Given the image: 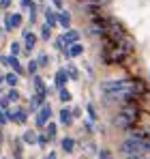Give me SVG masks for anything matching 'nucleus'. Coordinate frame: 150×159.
<instances>
[{
	"label": "nucleus",
	"instance_id": "5701e85b",
	"mask_svg": "<svg viewBox=\"0 0 150 159\" xmlns=\"http://www.w3.org/2000/svg\"><path fill=\"white\" fill-rule=\"evenodd\" d=\"M13 120H17V123H26V112L15 110V118H13Z\"/></svg>",
	"mask_w": 150,
	"mask_h": 159
},
{
	"label": "nucleus",
	"instance_id": "7ed1b4c3",
	"mask_svg": "<svg viewBox=\"0 0 150 159\" xmlns=\"http://www.w3.org/2000/svg\"><path fill=\"white\" fill-rule=\"evenodd\" d=\"M77 39H79V32L77 30H67L60 39H58V48H62L64 52H67V48H71L77 43Z\"/></svg>",
	"mask_w": 150,
	"mask_h": 159
},
{
	"label": "nucleus",
	"instance_id": "72a5a7b5",
	"mask_svg": "<svg viewBox=\"0 0 150 159\" xmlns=\"http://www.w3.org/2000/svg\"><path fill=\"white\" fill-rule=\"evenodd\" d=\"M0 106H2V110H7V107H9V101H7V99H2V101H0Z\"/></svg>",
	"mask_w": 150,
	"mask_h": 159
},
{
	"label": "nucleus",
	"instance_id": "f8f14e48",
	"mask_svg": "<svg viewBox=\"0 0 150 159\" xmlns=\"http://www.w3.org/2000/svg\"><path fill=\"white\" fill-rule=\"evenodd\" d=\"M84 52V48H82V45H79V43H75V45H71V48H67V56H69V58H75V56H79V54Z\"/></svg>",
	"mask_w": 150,
	"mask_h": 159
},
{
	"label": "nucleus",
	"instance_id": "f3484780",
	"mask_svg": "<svg viewBox=\"0 0 150 159\" xmlns=\"http://www.w3.org/2000/svg\"><path fill=\"white\" fill-rule=\"evenodd\" d=\"M24 142L26 144H37V133L34 131H26L24 133Z\"/></svg>",
	"mask_w": 150,
	"mask_h": 159
},
{
	"label": "nucleus",
	"instance_id": "20e7f679",
	"mask_svg": "<svg viewBox=\"0 0 150 159\" xmlns=\"http://www.w3.org/2000/svg\"><path fill=\"white\" fill-rule=\"evenodd\" d=\"M50 116H51V107L45 103V106L39 107V112H37V125L39 127H45L47 123H50Z\"/></svg>",
	"mask_w": 150,
	"mask_h": 159
},
{
	"label": "nucleus",
	"instance_id": "9b49d317",
	"mask_svg": "<svg viewBox=\"0 0 150 159\" xmlns=\"http://www.w3.org/2000/svg\"><path fill=\"white\" fill-rule=\"evenodd\" d=\"M2 62L11 65V67L15 69V73H22V65H20V60H17V56H9V58H4Z\"/></svg>",
	"mask_w": 150,
	"mask_h": 159
},
{
	"label": "nucleus",
	"instance_id": "4468645a",
	"mask_svg": "<svg viewBox=\"0 0 150 159\" xmlns=\"http://www.w3.org/2000/svg\"><path fill=\"white\" fill-rule=\"evenodd\" d=\"M73 148H75V140H73V138H64V140H62V151L71 153Z\"/></svg>",
	"mask_w": 150,
	"mask_h": 159
},
{
	"label": "nucleus",
	"instance_id": "412c9836",
	"mask_svg": "<svg viewBox=\"0 0 150 159\" xmlns=\"http://www.w3.org/2000/svg\"><path fill=\"white\" fill-rule=\"evenodd\" d=\"M60 101H64V103L71 101V93H69L67 88H60Z\"/></svg>",
	"mask_w": 150,
	"mask_h": 159
},
{
	"label": "nucleus",
	"instance_id": "f03ea898",
	"mask_svg": "<svg viewBox=\"0 0 150 159\" xmlns=\"http://www.w3.org/2000/svg\"><path fill=\"white\" fill-rule=\"evenodd\" d=\"M120 153L122 155H142L144 153V146H142V140H135V138H126L125 142L120 144Z\"/></svg>",
	"mask_w": 150,
	"mask_h": 159
},
{
	"label": "nucleus",
	"instance_id": "473e14b6",
	"mask_svg": "<svg viewBox=\"0 0 150 159\" xmlns=\"http://www.w3.org/2000/svg\"><path fill=\"white\" fill-rule=\"evenodd\" d=\"M30 4H32V0H22V7H24V9H28Z\"/></svg>",
	"mask_w": 150,
	"mask_h": 159
},
{
	"label": "nucleus",
	"instance_id": "7c9ffc66",
	"mask_svg": "<svg viewBox=\"0 0 150 159\" xmlns=\"http://www.w3.org/2000/svg\"><path fill=\"white\" fill-rule=\"evenodd\" d=\"M0 125H7V116H4L2 110H0Z\"/></svg>",
	"mask_w": 150,
	"mask_h": 159
},
{
	"label": "nucleus",
	"instance_id": "393cba45",
	"mask_svg": "<svg viewBox=\"0 0 150 159\" xmlns=\"http://www.w3.org/2000/svg\"><path fill=\"white\" fill-rule=\"evenodd\" d=\"M47 60H50V58H47V54H41V56H39V60H37V65L45 67V65H47Z\"/></svg>",
	"mask_w": 150,
	"mask_h": 159
},
{
	"label": "nucleus",
	"instance_id": "39448f33",
	"mask_svg": "<svg viewBox=\"0 0 150 159\" xmlns=\"http://www.w3.org/2000/svg\"><path fill=\"white\" fill-rule=\"evenodd\" d=\"M4 24H7V30H13V28H17L20 24H22V15L20 13H9L7 15V20H4Z\"/></svg>",
	"mask_w": 150,
	"mask_h": 159
},
{
	"label": "nucleus",
	"instance_id": "f704fd0d",
	"mask_svg": "<svg viewBox=\"0 0 150 159\" xmlns=\"http://www.w3.org/2000/svg\"><path fill=\"white\" fill-rule=\"evenodd\" d=\"M54 7H58V9H60V7H62V0H54Z\"/></svg>",
	"mask_w": 150,
	"mask_h": 159
},
{
	"label": "nucleus",
	"instance_id": "a878e982",
	"mask_svg": "<svg viewBox=\"0 0 150 159\" xmlns=\"http://www.w3.org/2000/svg\"><path fill=\"white\" fill-rule=\"evenodd\" d=\"M20 54V43H11V56H17Z\"/></svg>",
	"mask_w": 150,
	"mask_h": 159
},
{
	"label": "nucleus",
	"instance_id": "a211bd4d",
	"mask_svg": "<svg viewBox=\"0 0 150 159\" xmlns=\"http://www.w3.org/2000/svg\"><path fill=\"white\" fill-rule=\"evenodd\" d=\"M50 37H51V28L47 24H43V28H41V39L43 41H50Z\"/></svg>",
	"mask_w": 150,
	"mask_h": 159
},
{
	"label": "nucleus",
	"instance_id": "423d86ee",
	"mask_svg": "<svg viewBox=\"0 0 150 159\" xmlns=\"http://www.w3.org/2000/svg\"><path fill=\"white\" fill-rule=\"evenodd\" d=\"M56 22H58L60 26L69 28V26H71V13H69V11H60V13H56Z\"/></svg>",
	"mask_w": 150,
	"mask_h": 159
},
{
	"label": "nucleus",
	"instance_id": "9d476101",
	"mask_svg": "<svg viewBox=\"0 0 150 159\" xmlns=\"http://www.w3.org/2000/svg\"><path fill=\"white\" fill-rule=\"evenodd\" d=\"M67 80H69V75H67V71H64V69H60V71L56 73V86H58V88H64Z\"/></svg>",
	"mask_w": 150,
	"mask_h": 159
},
{
	"label": "nucleus",
	"instance_id": "1a4fd4ad",
	"mask_svg": "<svg viewBox=\"0 0 150 159\" xmlns=\"http://www.w3.org/2000/svg\"><path fill=\"white\" fill-rule=\"evenodd\" d=\"M43 101H45V93H37V95L30 99V107H32V110H39Z\"/></svg>",
	"mask_w": 150,
	"mask_h": 159
},
{
	"label": "nucleus",
	"instance_id": "0eeeda50",
	"mask_svg": "<svg viewBox=\"0 0 150 159\" xmlns=\"http://www.w3.org/2000/svg\"><path fill=\"white\" fill-rule=\"evenodd\" d=\"M24 39H26V52H32L34 43H37V37L30 32V30H24Z\"/></svg>",
	"mask_w": 150,
	"mask_h": 159
},
{
	"label": "nucleus",
	"instance_id": "2f4dec72",
	"mask_svg": "<svg viewBox=\"0 0 150 159\" xmlns=\"http://www.w3.org/2000/svg\"><path fill=\"white\" fill-rule=\"evenodd\" d=\"M125 159H144V155H126Z\"/></svg>",
	"mask_w": 150,
	"mask_h": 159
},
{
	"label": "nucleus",
	"instance_id": "6ab92c4d",
	"mask_svg": "<svg viewBox=\"0 0 150 159\" xmlns=\"http://www.w3.org/2000/svg\"><path fill=\"white\" fill-rule=\"evenodd\" d=\"M4 99H7L9 103H11V101H17V99H20V93H17L15 88H11V90H9V95H7Z\"/></svg>",
	"mask_w": 150,
	"mask_h": 159
},
{
	"label": "nucleus",
	"instance_id": "c85d7f7f",
	"mask_svg": "<svg viewBox=\"0 0 150 159\" xmlns=\"http://www.w3.org/2000/svg\"><path fill=\"white\" fill-rule=\"evenodd\" d=\"M88 114H90V118H92V120L97 118V114H95V107H92V106H88Z\"/></svg>",
	"mask_w": 150,
	"mask_h": 159
},
{
	"label": "nucleus",
	"instance_id": "cd10ccee",
	"mask_svg": "<svg viewBox=\"0 0 150 159\" xmlns=\"http://www.w3.org/2000/svg\"><path fill=\"white\" fill-rule=\"evenodd\" d=\"M99 155H101V159H112V153H109V151H105V148L101 151Z\"/></svg>",
	"mask_w": 150,
	"mask_h": 159
},
{
	"label": "nucleus",
	"instance_id": "f257e3e1",
	"mask_svg": "<svg viewBox=\"0 0 150 159\" xmlns=\"http://www.w3.org/2000/svg\"><path fill=\"white\" fill-rule=\"evenodd\" d=\"M137 116H139L137 106H135L133 101H129V103H125V107L114 116V125H116V127H120V129H131V127L135 125Z\"/></svg>",
	"mask_w": 150,
	"mask_h": 159
},
{
	"label": "nucleus",
	"instance_id": "c9c22d12",
	"mask_svg": "<svg viewBox=\"0 0 150 159\" xmlns=\"http://www.w3.org/2000/svg\"><path fill=\"white\" fill-rule=\"evenodd\" d=\"M45 159H56V153H50V155H45Z\"/></svg>",
	"mask_w": 150,
	"mask_h": 159
},
{
	"label": "nucleus",
	"instance_id": "e433bc0d",
	"mask_svg": "<svg viewBox=\"0 0 150 159\" xmlns=\"http://www.w3.org/2000/svg\"><path fill=\"white\" fill-rule=\"evenodd\" d=\"M2 80H4V78H2V75H0V84H2Z\"/></svg>",
	"mask_w": 150,
	"mask_h": 159
},
{
	"label": "nucleus",
	"instance_id": "bb28decb",
	"mask_svg": "<svg viewBox=\"0 0 150 159\" xmlns=\"http://www.w3.org/2000/svg\"><path fill=\"white\" fill-rule=\"evenodd\" d=\"M47 140H50L47 135H37V142H39L41 146H45V144H47Z\"/></svg>",
	"mask_w": 150,
	"mask_h": 159
},
{
	"label": "nucleus",
	"instance_id": "aec40b11",
	"mask_svg": "<svg viewBox=\"0 0 150 159\" xmlns=\"http://www.w3.org/2000/svg\"><path fill=\"white\" fill-rule=\"evenodd\" d=\"M17 75H15V73H9V75H7V78H4V82H7V84H9V86H13V88H15V84H17Z\"/></svg>",
	"mask_w": 150,
	"mask_h": 159
},
{
	"label": "nucleus",
	"instance_id": "c756f323",
	"mask_svg": "<svg viewBox=\"0 0 150 159\" xmlns=\"http://www.w3.org/2000/svg\"><path fill=\"white\" fill-rule=\"evenodd\" d=\"M11 4V0H0V9H7Z\"/></svg>",
	"mask_w": 150,
	"mask_h": 159
},
{
	"label": "nucleus",
	"instance_id": "4be33fe9",
	"mask_svg": "<svg viewBox=\"0 0 150 159\" xmlns=\"http://www.w3.org/2000/svg\"><path fill=\"white\" fill-rule=\"evenodd\" d=\"M64 71H67V75H69V78H73V80H77V78H79V75H77V69H75L73 65H69V67H67Z\"/></svg>",
	"mask_w": 150,
	"mask_h": 159
},
{
	"label": "nucleus",
	"instance_id": "ddd939ff",
	"mask_svg": "<svg viewBox=\"0 0 150 159\" xmlns=\"http://www.w3.org/2000/svg\"><path fill=\"white\" fill-rule=\"evenodd\" d=\"M45 22H47V26H56L58 22H56V13L51 11V9H45Z\"/></svg>",
	"mask_w": 150,
	"mask_h": 159
},
{
	"label": "nucleus",
	"instance_id": "6e6552de",
	"mask_svg": "<svg viewBox=\"0 0 150 159\" xmlns=\"http://www.w3.org/2000/svg\"><path fill=\"white\" fill-rule=\"evenodd\" d=\"M60 123H62V125H71V123H73V114H71L69 107H62V110H60Z\"/></svg>",
	"mask_w": 150,
	"mask_h": 159
},
{
	"label": "nucleus",
	"instance_id": "b1692460",
	"mask_svg": "<svg viewBox=\"0 0 150 159\" xmlns=\"http://www.w3.org/2000/svg\"><path fill=\"white\" fill-rule=\"evenodd\" d=\"M37 67H39V65H37V60H30V62H28V73H30V75H34V73H37Z\"/></svg>",
	"mask_w": 150,
	"mask_h": 159
},
{
	"label": "nucleus",
	"instance_id": "4c0bfd02",
	"mask_svg": "<svg viewBox=\"0 0 150 159\" xmlns=\"http://www.w3.org/2000/svg\"><path fill=\"white\" fill-rule=\"evenodd\" d=\"M2 60H4V58H2V56H0V62H2Z\"/></svg>",
	"mask_w": 150,
	"mask_h": 159
},
{
	"label": "nucleus",
	"instance_id": "2eb2a0df",
	"mask_svg": "<svg viewBox=\"0 0 150 159\" xmlns=\"http://www.w3.org/2000/svg\"><path fill=\"white\" fill-rule=\"evenodd\" d=\"M56 131H58V127H56V125H54V123H47V125H45V135H47V138H56Z\"/></svg>",
	"mask_w": 150,
	"mask_h": 159
},
{
	"label": "nucleus",
	"instance_id": "dca6fc26",
	"mask_svg": "<svg viewBox=\"0 0 150 159\" xmlns=\"http://www.w3.org/2000/svg\"><path fill=\"white\" fill-rule=\"evenodd\" d=\"M32 82H34V88H37V93H47V90H45V86H43V80L39 78V75H34V78H32Z\"/></svg>",
	"mask_w": 150,
	"mask_h": 159
}]
</instances>
